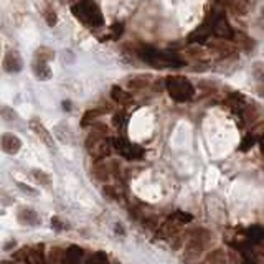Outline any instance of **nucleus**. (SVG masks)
<instances>
[{
    "mask_svg": "<svg viewBox=\"0 0 264 264\" xmlns=\"http://www.w3.org/2000/svg\"><path fill=\"white\" fill-rule=\"evenodd\" d=\"M137 56L142 61L152 64L155 68H179L183 64V61L179 58L177 53L157 50L152 48V46H142V48L137 50Z\"/></svg>",
    "mask_w": 264,
    "mask_h": 264,
    "instance_id": "f257e3e1",
    "label": "nucleus"
},
{
    "mask_svg": "<svg viewBox=\"0 0 264 264\" xmlns=\"http://www.w3.org/2000/svg\"><path fill=\"white\" fill-rule=\"evenodd\" d=\"M73 14L80 21H83L86 27L89 28H99L102 27L104 20H102V14L99 7L93 0H80L73 5Z\"/></svg>",
    "mask_w": 264,
    "mask_h": 264,
    "instance_id": "f03ea898",
    "label": "nucleus"
},
{
    "mask_svg": "<svg viewBox=\"0 0 264 264\" xmlns=\"http://www.w3.org/2000/svg\"><path fill=\"white\" fill-rule=\"evenodd\" d=\"M165 88L170 98L177 102H187L195 96V88L185 76H168L165 80Z\"/></svg>",
    "mask_w": 264,
    "mask_h": 264,
    "instance_id": "7ed1b4c3",
    "label": "nucleus"
},
{
    "mask_svg": "<svg viewBox=\"0 0 264 264\" xmlns=\"http://www.w3.org/2000/svg\"><path fill=\"white\" fill-rule=\"evenodd\" d=\"M211 236L206 229L203 228H197L190 233L187 244H185V253H187V258H197L198 254H202L203 251L208 248Z\"/></svg>",
    "mask_w": 264,
    "mask_h": 264,
    "instance_id": "20e7f679",
    "label": "nucleus"
},
{
    "mask_svg": "<svg viewBox=\"0 0 264 264\" xmlns=\"http://www.w3.org/2000/svg\"><path fill=\"white\" fill-rule=\"evenodd\" d=\"M192 222V215L185 213V211H175L174 215H170L168 218L160 224L159 231L162 236H167V238H174L179 235L180 228L183 224H187Z\"/></svg>",
    "mask_w": 264,
    "mask_h": 264,
    "instance_id": "39448f33",
    "label": "nucleus"
},
{
    "mask_svg": "<svg viewBox=\"0 0 264 264\" xmlns=\"http://www.w3.org/2000/svg\"><path fill=\"white\" fill-rule=\"evenodd\" d=\"M211 19H213V35L218 37L220 40L231 41L235 38V30L231 28L228 19L222 12H211Z\"/></svg>",
    "mask_w": 264,
    "mask_h": 264,
    "instance_id": "423d86ee",
    "label": "nucleus"
},
{
    "mask_svg": "<svg viewBox=\"0 0 264 264\" xmlns=\"http://www.w3.org/2000/svg\"><path fill=\"white\" fill-rule=\"evenodd\" d=\"M112 145H114V149L118 150L119 155H122V157L127 160H137V159H142V155H144V150H142L139 145H132L131 142H127V139L122 136L112 137Z\"/></svg>",
    "mask_w": 264,
    "mask_h": 264,
    "instance_id": "0eeeda50",
    "label": "nucleus"
},
{
    "mask_svg": "<svg viewBox=\"0 0 264 264\" xmlns=\"http://www.w3.org/2000/svg\"><path fill=\"white\" fill-rule=\"evenodd\" d=\"M121 172V167L116 160H96L93 167V175L96 177L98 180H109L112 175H118Z\"/></svg>",
    "mask_w": 264,
    "mask_h": 264,
    "instance_id": "6e6552de",
    "label": "nucleus"
},
{
    "mask_svg": "<svg viewBox=\"0 0 264 264\" xmlns=\"http://www.w3.org/2000/svg\"><path fill=\"white\" fill-rule=\"evenodd\" d=\"M211 33H213V19H211V14H210L200 27L195 28L193 32L190 33L187 40H188V43H203L208 40Z\"/></svg>",
    "mask_w": 264,
    "mask_h": 264,
    "instance_id": "1a4fd4ad",
    "label": "nucleus"
},
{
    "mask_svg": "<svg viewBox=\"0 0 264 264\" xmlns=\"http://www.w3.org/2000/svg\"><path fill=\"white\" fill-rule=\"evenodd\" d=\"M2 68H3V71L10 73V75L20 73L21 68H23V61H21V56L19 55V51H15V50L7 51L2 60Z\"/></svg>",
    "mask_w": 264,
    "mask_h": 264,
    "instance_id": "9d476101",
    "label": "nucleus"
},
{
    "mask_svg": "<svg viewBox=\"0 0 264 264\" xmlns=\"http://www.w3.org/2000/svg\"><path fill=\"white\" fill-rule=\"evenodd\" d=\"M28 125H30V129H32V131L35 132L37 136L40 137V139H41L43 142H45L46 145L50 147V149H53V147H55L53 136H51L48 129H46L45 125H43V122H41L40 119H37V118H32V119H30Z\"/></svg>",
    "mask_w": 264,
    "mask_h": 264,
    "instance_id": "9b49d317",
    "label": "nucleus"
},
{
    "mask_svg": "<svg viewBox=\"0 0 264 264\" xmlns=\"http://www.w3.org/2000/svg\"><path fill=\"white\" fill-rule=\"evenodd\" d=\"M17 220H19V223L23 224V226H37V224L41 223L40 215L33 208H28V206H23V208L17 211Z\"/></svg>",
    "mask_w": 264,
    "mask_h": 264,
    "instance_id": "f8f14e48",
    "label": "nucleus"
},
{
    "mask_svg": "<svg viewBox=\"0 0 264 264\" xmlns=\"http://www.w3.org/2000/svg\"><path fill=\"white\" fill-rule=\"evenodd\" d=\"M0 145H2V150L8 155H15L19 154V150L21 149V141L15 134L5 132L2 136V141H0Z\"/></svg>",
    "mask_w": 264,
    "mask_h": 264,
    "instance_id": "ddd939ff",
    "label": "nucleus"
},
{
    "mask_svg": "<svg viewBox=\"0 0 264 264\" xmlns=\"http://www.w3.org/2000/svg\"><path fill=\"white\" fill-rule=\"evenodd\" d=\"M224 102H226V106L228 107H231L233 111H236V112H240V114H243V111L246 109V99L243 94H240V93H229L226 99H224Z\"/></svg>",
    "mask_w": 264,
    "mask_h": 264,
    "instance_id": "4468645a",
    "label": "nucleus"
},
{
    "mask_svg": "<svg viewBox=\"0 0 264 264\" xmlns=\"http://www.w3.org/2000/svg\"><path fill=\"white\" fill-rule=\"evenodd\" d=\"M32 71L40 81H46L51 78V68L48 66L46 61H41V60H35L32 61Z\"/></svg>",
    "mask_w": 264,
    "mask_h": 264,
    "instance_id": "2eb2a0df",
    "label": "nucleus"
},
{
    "mask_svg": "<svg viewBox=\"0 0 264 264\" xmlns=\"http://www.w3.org/2000/svg\"><path fill=\"white\" fill-rule=\"evenodd\" d=\"M111 98L114 99L116 102L122 104V106H129V104H132V102H134L132 94L127 93V91H124L122 88H119V86H114V88L111 89Z\"/></svg>",
    "mask_w": 264,
    "mask_h": 264,
    "instance_id": "dca6fc26",
    "label": "nucleus"
},
{
    "mask_svg": "<svg viewBox=\"0 0 264 264\" xmlns=\"http://www.w3.org/2000/svg\"><path fill=\"white\" fill-rule=\"evenodd\" d=\"M83 253L84 251L80 248V246H70L66 249V254H64V261L63 264H80L81 258H83Z\"/></svg>",
    "mask_w": 264,
    "mask_h": 264,
    "instance_id": "f3484780",
    "label": "nucleus"
},
{
    "mask_svg": "<svg viewBox=\"0 0 264 264\" xmlns=\"http://www.w3.org/2000/svg\"><path fill=\"white\" fill-rule=\"evenodd\" d=\"M205 264H228V256L223 249H213L206 254Z\"/></svg>",
    "mask_w": 264,
    "mask_h": 264,
    "instance_id": "a211bd4d",
    "label": "nucleus"
},
{
    "mask_svg": "<svg viewBox=\"0 0 264 264\" xmlns=\"http://www.w3.org/2000/svg\"><path fill=\"white\" fill-rule=\"evenodd\" d=\"M228 8L236 15H244L248 12V2L246 0H224Z\"/></svg>",
    "mask_w": 264,
    "mask_h": 264,
    "instance_id": "6ab92c4d",
    "label": "nucleus"
},
{
    "mask_svg": "<svg viewBox=\"0 0 264 264\" xmlns=\"http://www.w3.org/2000/svg\"><path fill=\"white\" fill-rule=\"evenodd\" d=\"M102 112H106V109H89V111H86L83 119H81V125H83V127H88V125L96 124V119L102 114Z\"/></svg>",
    "mask_w": 264,
    "mask_h": 264,
    "instance_id": "aec40b11",
    "label": "nucleus"
},
{
    "mask_svg": "<svg viewBox=\"0 0 264 264\" xmlns=\"http://www.w3.org/2000/svg\"><path fill=\"white\" fill-rule=\"evenodd\" d=\"M55 58V51L50 46H38L35 50V60H41V61H51Z\"/></svg>",
    "mask_w": 264,
    "mask_h": 264,
    "instance_id": "412c9836",
    "label": "nucleus"
},
{
    "mask_svg": "<svg viewBox=\"0 0 264 264\" xmlns=\"http://www.w3.org/2000/svg\"><path fill=\"white\" fill-rule=\"evenodd\" d=\"M127 84L131 89H144L150 84V76H136Z\"/></svg>",
    "mask_w": 264,
    "mask_h": 264,
    "instance_id": "4be33fe9",
    "label": "nucleus"
},
{
    "mask_svg": "<svg viewBox=\"0 0 264 264\" xmlns=\"http://www.w3.org/2000/svg\"><path fill=\"white\" fill-rule=\"evenodd\" d=\"M32 177H33V180H35L37 183L43 185V187H48V185L51 183L50 175L46 174V172H43V170H38V168H33V170H32Z\"/></svg>",
    "mask_w": 264,
    "mask_h": 264,
    "instance_id": "5701e85b",
    "label": "nucleus"
},
{
    "mask_svg": "<svg viewBox=\"0 0 264 264\" xmlns=\"http://www.w3.org/2000/svg\"><path fill=\"white\" fill-rule=\"evenodd\" d=\"M211 46H213L215 50H218L220 53H223V55L235 53V46H233L228 40H218L216 43H213Z\"/></svg>",
    "mask_w": 264,
    "mask_h": 264,
    "instance_id": "b1692460",
    "label": "nucleus"
},
{
    "mask_svg": "<svg viewBox=\"0 0 264 264\" xmlns=\"http://www.w3.org/2000/svg\"><path fill=\"white\" fill-rule=\"evenodd\" d=\"M64 254H66V251L60 249V248H53L50 251V264H63L64 261Z\"/></svg>",
    "mask_w": 264,
    "mask_h": 264,
    "instance_id": "393cba45",
    "label": "nucleus"
},
{
    "mask_svg": "<svg viewBox=\"0 0 264 264\" xmlns=\"http://www.w3.org/2000/svg\"><path fill=\"white\" fill-rule=\"evenodd\" d=\"M253 76L259 84H264V63L256 61L253 64Z\"/></svg>",
    "mask_w": 264,
    "mask_h": 264,
    "instance_id": "a878e982",
    "label": "nucleus"
},
{
    "mask_svg": "<svg viewBox=\"0 0 264 264\" xmlns=\"http://www.w3.org/2000/svg\"><path fill=\"white\" fill-rule=\"evenodd\" d=\"M233 40H236L238 45H241L244 50H251V48H253V41H251L249 37H246L244 33H240V32L236 33L235 32V38H233Z\"/></svg>",
    "mask_w": 264,
    "mask_h": 264,
    "instance_id": "bb28decb",
    "label": "nucleus"
},
{
    "mask_svg": "<svg viewBox=\"0 0 264 264\" xmlns=\"http://www.w3.org/2000/svg\"><path fill=\"white\" fill-rule=\"evenodd\" d=\"M241 116L244 118L246 122H254V121L258 119V116H259V111L254 106H246V109L243 111V114H241Z\"/></svg>",
    "mask_w": 264,
    "mask_h": 264,
    "instance_id": "cd10ccee",
    "label": "nucleus"
},
{
    "mask_svg": "<svg viewBox=\"0 0 264 264\" xmlns=\"http://www.w3.org/2000/svg\"><path fill=\"white\" fill-rule=\"evenodd\" d=\"M0 116H2V119L5 121V122H12V121L19 119V116H17V112L14 109H10L8 106H3L2 111H0Z\"/></svg>",
    "mask_w": 264,
    "mask_h": 264,
    "instance_id": "c85d7f7f",
    "label": "nucleus"
},
{
    "mask_svg": "<svg viewBox=\"0 0 264 264\" xmlns=\"http://www.w3.org/2000/svg\"><path fill=\"white\" fill-rule=\"evenodd\" d=\"M43 17H45L46 23H48L50 27H55V25H56V21H58V19H56V12H55V10H53V8H51V7L45 8V14H43Z\"/></svg>",
    "mask_w": 264,
    "mask_h": 264,
    "instance_id": "c756f323",
    "label": "nucleus"
},
{
    "mask_svg": "<svg viewBox=\"0 0 264 264\" xmlns=\"http://www.w3.org/2000/svg\"><path fill=\"white\" fill-rule=\"evenodd\" d=\"M254 142H256V139H254V136H244V139L241 141V144H240V150H243V152H246V150H249L251 147L254 145Z\"/></svg>",
    "mask_w": 264,
    "mask_h": 264,
    "instance_id": "7c9ffc66",
    "label": "nucleus"
},
{
    "mask_svg": "<svg viewBox=\"0 0 264 264\" xmlns=\"http://www.w3.org/2000/svg\"><path fill=\"white\" fill-rule=\"evenodd\" d=\"M122 23H116V25H112L111 27V33L107 35V38H112V40H118V38L121 37V33H122Z\"/></svg>",
    "mask_w": 264,
    "mask_h": 264,
    "instance_id": "2f4dec72",
    "label": "nucleus"
},
{
    "mask_svg": "<svg viewBox=\"0 0 264 264\" xmlns=\"http://www.w3.org/2000/svg\"><path fill=\"white\" fill-rule=\"evenodd\" d=\"M104 195H107V197L112 198V200H119V198H121L119 190L116 187H111V185H106V187H104Z\"/></svg>",
    "mask_w": 264,
    "mask_h": 264,
    "instance_id": "473e14b6",
    "label": "nucleus"
},
{
    "mask_svg": "<svg viewBox=\"0 0 264 264\" xmlns=\"http://www.w3.org/2000/svg\"><path fill=\"white\" fill-rule=\"evenodd\" d=\"M124 119H125V114H124L122 111H121V112H116V114H114V119H112V121H114V125H116V127H121V125H124Z\"/></svg>",
    "mask_w": 264,
    "mask_h": 264,
    "instance_id": "72a5a7b5",
    "label": "nucleus"
},
{
    "mask_svg": "<svg viewBox=\"0 0 264 264\" xmlns=\"http://www.w3.org/2000/svg\"><path fill=\"white\" fill-rule=\"evenodd\" d=\"M17 185H19V187H20L21 190H23V192H28V193H32V195H37V192H35V190H32V187H28V185H25V183H20V182H19V183H17Z\"/></svg>",
    "mask_w": 264,
    "mask_h": 264,
    "instance_id": "f704fd0d",
    "label": "nucleus"
},
{
    "mask_svg": "<svg viewBox=\"0 0 264 264\" xmlns=\"http://www.w3.org/2000/svg\"><path fill=\"white\" fill-rule=\"evenodd\" d=\"M51 224H55L56 229H63V228H64V224H63L61 222H60L58 218H53V220H51Z\"/></svg>",
    "mask_w": 264,
    "mask_h": 264,
    "instance_id": "c9c22d12",
    "label": "nucleus"
},
{
    "mask_svg": "<svg viewBox=\"0 0 264 264\" xmlns=\"http://www.w3.org/2000/svg\"><path fill=\"white\" fill-rule=\"evenodd\" d=\"M258 94H259V96H264V84L258 86Z\"/></svg>",
    "mask_w": 264,
    "mask_h": 264,
    "instance_id": "e433bc0d",
    "label": "nucleus"
}]
</instances>
